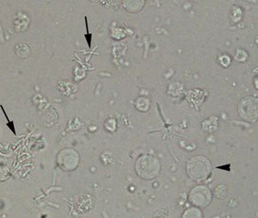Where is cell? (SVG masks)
<instances>
[{
    "label": "cell",
    "instance_id": "obj_1",
    "mask_svg": "<svg viewBox=\"0 0 258 218\" xmlns=\"http://www.w3.org/2000/svg\"><path fill=\"white\" fill-rule=\"evenodd\" d=\"M211 164L209 159L203 156L192 158L187 165L188 176L196 181H203L211 173Z\"/></svg>",
    "mask_w": 258,
    "mask_h": 218
},
{
    "label": "cell",
    "instance_id": "obj_3",
    "mask_svg": "<svg viewBox=\"0 0 258 218\" xmlns=\"http://www.w3.org/2000/svg\"><path fill=\"white\" fill-rule=\"evenodd\" d=\"M238 112L243 119L248 121H254L257 117L256 99L252 97L244 98L239 104Z\"/></svg>",
    "mask_w": 258,
    "mask_h": 218
},
{
    "label": "cell",
    "instance_id": "obj_4",
    "mask_svg": "<svg viewBox=\"0 0 258 218\" xmlns=\"http://www.w3.org/2000/svg\"><path fill=\"white\" fill-rule=\"evenodd\" d=\"M189 199L197 206H207L211 200V193L205 186H197L191 191Z\"/></svg>",
    "mask_w": 258,
    "mask_h": 218
},
{
    "label": "cell",
    "instance_id": "obj_5",
    "mask_svg": "<svg viewBox=\"0 0 258 218\" xmlns=\"http://www.w3.org/2000/svg\"><path fill=\"white\" fill-rule=\"evenodd\" d=\"M226 188L224 186H218L217 188L215 189V192H214V195L217 198L220 199H223V198L226 197Z\"/></svg>",
    "mask_w": 258,
    "mask_h": 218
},
{
    "label": "cell",
    "instance_id": "obj_2",
    "mask_svg": "<svg viewBox=\"0 0 258 218\" xmlns=\"http://www.w3.org/2000/svg\"><path fill=\"white\" fill-rule=\"evenodd\" d=\"M159 159L153 155H144L139 158L135 164V170L139 176L145 180H152L159 174Z\"/></svg>",
    "mask_w": 258,
    "mask_h": 218
},
{
    "label": "cell",
    "instance_id": "obj_6",
    "mask_svg": "<svg viewBox=\"0 0 258 218\" xmlns=\"http://www.w3.org/2000/svg\"><path fill=\"white\" fill-rule=\"evenodd\" d=\"M1 107H2V110H3L4 113H5V116H6V119H7V121H8V124H7V125H8V126L10 127V129H11V130L13 131V133L16 134L15 127H14L13 122L10 121L9 118H8V117H7V114H6V112H5V110H4L3 106Z\"/></svg>",
    "mask_w": 258,
    "mask_h": 218
}]
</instances>
